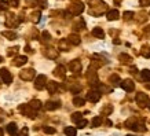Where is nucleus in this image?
<instances>
[{
	"mask_svg": "<svg viewBox=\"0 0 150 136\" xmlns=\"http://www.w3.org/2000/svg\"><path fill=\"white\" fill-rule=\"evenodd\" d=\"M87 80L90 81V84H94V85L98 82V76H96V72L92 68H90V69H88V72H87Z\"/></svg>",
	"mask_w": 150,
	"mask_h": 136,
	"instance_id": "9d476101",
	"label": "nucleus"
},
{
	"mask_svg": "<svg viewBox=\"0 0 150 136\" xmlns=\"http://www.w3.org/2000/svg\"><path fill=\"white\" fill-rule=\"evenodd\" d=\"M125 127L132 129V131H142L141 128H139V127H142V125H138L137 118H129V120H127V121H125Z\"/></svg>",
	"mask_w": 150,
	"mask_h": 136,
	"instance_id": "1a4fd4ad",
	"label": "nucleus"
},
{
	"mask_svg": "<svg viewBox=\"0 0 150 136\" xmlns=\"http://www.w3.org/2000/svg\"><path fill=\"white\" fill-rule=\"evenodd\" d=\"M84 103H86V100L83 99V98H80V96H74V98H73V104H74V106L81 107V106H84Z\"/></svg>",
	"mask_w": 150,
	"mask_h": 136,
	"instance_id": "5701e85b",
	"label": "nucleus"
},
{
	"mask_svg": "<svg viewBox=\"0 0 150 136\" xmlns=\"http://www.w3.org/2000/svg\"><path fill=\"white\" fill-rule=\"evenodd\" d=\"M54 76H57V77H59V78H64L65 77V68L64 66H58V68H55Z\"/></svg>",
	"mask_w": 150,
	"mask_h": 136,
	"instance_id": "6ab92c4d",
	"label": "nucleus"
},
{
	"mask_svg": "<svg viewBox=\"0 0 150 136\" xmlns=\"http://www.w3.org/2000/svg\"><path fill=\"white\" fill-rule=\"evenodd\" d=\"M106 17H108V21H117L120 17V13L117 10H110V11H108Z\"/></svg>",
	"mask_w": 150,
	"mask_h": 136,
	"instance_id": "dca6fc26",
	"label": "nucleus"
},
{
	"mask_svg": "<svg viewBox=\"0 0 150 136\" xmlns=\"http://www.w3.org/2000/svg\"><path fill=\"white\" fill-rule=\"evenodd\" d=\"M120 85H121V88H123L125 92H132V91L135 89V82L132 81L131 78L123 80V81L120 82Z\"/></svg>",
	"mask_w": 150,
	"mask_h": 136,
	"instance_id": "39448f33",
	"label": "nucleus"
},
{
	"mask_svg": "<svg viewBox=\"0 0 150 136\" xmlns=\"http://www.w3.org/2000/svg\"><path fill=\"white\" fill-rule=\"evenodd\" d=\"M41 106H43V103H41L39 99H33V100L29 102V107H30L32 110H35V111L39 110V109H41Z\"/></svg>",
	"mask_w": 150,
	"mask_h": 136,
	"instance_id": "f3484780",
	"label": "nucleus"
},
{
	"mask_svg": "<svg viewBox=\"0 0 150 136\" xmlns=\"http://www.w3.org/2000/svg\"><path fill=\"white\" fill-rule=\"evenodd\" d=\"M0 136H3V131H1V128H0Z\"/></svg>",
	"mask_w": 150,
	"mask_h": 136,
	"instance_id": "09e8293b",
	"label": "nucleus"
},
{
	"mask_svg": "<svg viewBox=\"0 0 150 136\" xmlns=\"http://www.w3.org/2000/svg\"><path fill=\"white\" fill-rule=\"evenodd\" d=\"M66 40L69 41V44H72V45H79L80 43H81V39H80V36H79V35H76V33L69 35Z\"/></svg>",
	"mask_w": 150,
	"mask_h": 136,
	"instance_id": "ddd939ff",
	"label": "nucleus"
},
{
	"mask_svg": "<svg viewBox=\"0 0 150 136\" xmlns=\"http://www.w3.org/2000/svg\"><path fill=\"white\" fill-rule=\"evenodd\" d=\"M43 131H44V133H47V135H52V133H55V128H52V127H43Z\"/></svg>",
	"mask_w": 150,
	"mask_h": 136,
	"instance_id": "f704fd0d",
	"label": "nucleus"
},
{
	"mask_svg": "<svg viewBox=\"0 0 150 136\" xmlns=\"http://www.w3.org/2000/svg\"><path fill=\"white\" fill-rule=\"evenodd\" d=\"M87 124H88V121H87V120H80V121L77 123V127L81 129V128H86L87 127Z\"/></svg>",
	"mask_w": 150,
	"mask_h": 136,
	"instance_id": "58836bf2",
	"label": "nucleus"
},
{
	"mask_svg": "<svg viewBox=\"0 0 150 136\" xmlns=\"http://www.w3.org/2000/svg\"><path fill=\"white\" fill-rule=\"evenodd\" d=\"M135 17V14L132 13V11H125V13L123 14V18L125 19V21H129V19H132Z\"/></svg>",
	"mask_w": 150,
	"mask_h": 136,
	"instance_id": "473e14b6",
	"label": "nucleus"
},
{
	"mask_svg": "<svg viewBox=\"0 0 150 136\" xmlns=\"http://www.w3.org/2000/svg\"><path fill=\"white\" fill-rule=\"evenodd\" d=\"M1 36L7 37L8 40H14V39H17V33H15V32H10V30H6V32L1 33Z\"/></svg>",
	"mask_w": 150,
	"mask_h": 136,
	"instance_id": "393cba45",
	"label": "nucleus"
},
{
	"mask_svg": "<svg viewBox=\"0 0 150 136\" xmlns=\"http://www.w3.org/2000/svg\"><path fill=\"white\" fill-rule=\"evenodd\" d=\"M7 3H8V6H11V7H18V6H19V0H8Z\"/></svg>",
	"mask_w": 150,
	"mask_h": 136,
	"instance_id": "ea45409f",
	"label": "nucleus"
},
{
	"mask_svg": "<svg viewBox=\"0 0 150 136\" xmlns=\"http://www.w3.org/2000/svg\"><path fill=\"white\" fill-rule=\"evenodd\" d=\"M70 91H72L73 94H77L81 91V85H79L77 82H73L72 85H70Z\"/></svg>",
	"mask_w": 150,
	"mask_h": 136,
	"instance_id": "c756f323",
	"label": "nucleus"
},
{
	"mask_svg": "<svg viewBox=\"0 0 150 136\" xmlns=\"http://www.w3.org/2000/svg\"><path fill=\"white\" fill-rule=\"evenodd\" d=\"M0 78H1V81L4 82V84H11L13 82V76H11V73L8 72V69H0Z\"/></svg>",
	"mask_w": 150,
	"mask_h": 136,
	"instance_id": "f03ea898",
	"label": "nucleus"
},
{
	"mask_svg": "<svg viewBox=\"0 0 150 136\" xmlns=\"http://www.w3.org/2000/svg\"><path fill=\"white\" fill-rule=\"evenodd\" d=\"M41 36H43V39H44L46 41H50L51 40V35L48 32H43V33H41Z\"/></svg>",
	"mask_w": 150,
	"mask_h": 136,
	"instance_id": "a19ab883",
	"label": "nucleus"
},
{
	"mask_svg": "<svg viewBox=\"0 0 150 136\" xmlns=\"http://www.w3.org/2000/svg\"><path fill=\"white\" fill-rule=\"evenodd\" d=\"M147 106H149V109H150V100H149V103H147Z\"/></svg>",
	"mask_w": 150,
	"mask_h": 136,
	"instance_id": "3c124183",
	"label": "nucleus"
},
{
	"mask_svg": "<svg viewBox=\"0 0 150 136\" xmlns=\"http://www.w3.org/2000/svg\"><path fill=\"white\" fill-rule=\"evenodd\" d=\"M141 54L143 55L145 58H150V47L149 45H143V47H142Z\"/></svg>",
	"mask_w": 150,
	"mask_h": 136,
	"instance_id": "cd10ccee",
	"label": "nucleus"
},
{
	"mask_svg": "<svg viewBox=\"0 0 150 136\" xmlns=\"http://www.w3.org/2000/svg\"><path fill=\"white\" fill-rule=\"evenodd\" d=\"M92 36H95L96 39H103L105 37V32L102 27H94L92 29Z\"/></svg>",
	"mask_w": 150,
	"mask_h": 136,
	"instance_id": "a211bd4d",
	"label": "nucleus"
},
{
	"mask_svg": "<svg viewBox=\"0 0 150 136\" xmlns=\"http://www.w3.org/2000/svg\"><path fill=\"white\" fill-rule=\"evenodd\" d=\"M110 92V88H108L106 85H99V92Z\"/></svg>",
	"mask_w": 150,
	"mask_h": 136,
	"instance_id": "c03bdc74",
	"label": "nucleus"
},
{
	"mask_svg": "<svg viewBox=\"0 0 150 136\" xmlns=\"http://www.w3.org/2000/svg\"><path fill=\"white\" fill-rule=\"evenodd\" d=\"M77 131H76V128L74 127H66L65 128V135L66 136H76Z\"/></svg>",
	"mask_w": 150,
	"mask_h": 136,
	"instance_id": "a878e982",
	"label": "nucleus"
},
{
	"mask_svg": "<svg viewBox=\"0 0 150 136\" xmlns=\"http://www.w3.org/2000/svg\"><path fill=\"white\" fill-rule=\"evenodd\" d=\"M0 62H3V58H1V56H0Z\"/></svg>",
	"mask_w": 150,
	"mask_h": 136,
	"instance_id": "8fccbe9b",
	"label": "nucleus"
},
{
	"mask_svg": "<svg viewBox=\"0 0 150 136\" xmlns=\"http://www.w3.org/2000/svg\"><path fill=\"white\" fill-rule=\"evenodd\" d=\"M135 100H137V103L141 106V107H145L147 102H149V98H147V94L145 92H138L137 96H135Z\"/></svg>",
	"mask_w": 150,
	"mask_h": 136,
	"instance_id": "423d86ee",
	"label": "nucleus"
},
{
	"mask_svg": "<svg viewBox=\"0 0 150 136\" xmlns=\"http://www.w3.org/2000/svg\"><path fill=\"white\" fill-rule=\"evenodd\" d=\"M81 116H83L81 113H73V114H72V120L74 121V123H79L80 120H83Z\"/></svg>",
	"mask_w": 150,
	"mask_h": 136,
	"instance_id": "c9c22d12",
	"label": "nucleus"
},
{
	"mask_svg": "<svg viewBox=\"0 0 150 136\" xmlns=\"http://www.w3.org/2000/svg\"><path fill=\"white\" fill-rule=\"evenodd\" d=\"M19 136H28V129H26V128L21 131V133H19Z\"/></svg>",
	"mask_w": 150,
	"mask_h": 136,
	"instance_id": "49530a36",
	"label": "nucleus"
},
{
	"mask_svg": "<svg viewBox=\"0 0 150 136\" xmlns=\"http://www.w3.org/2000/svg\"><path fill=\"white\" fill-rule=\"evenodd\" d=\"M118 59H120L123 63H131V61H132V58L127 54H120L118 55Z\"/></svg>",
	"mask_w": 150,
	"mask_h": 136,
	"instance_id": "b1692460",
	"label": "nucleus"
},
{
	"mask_svg": "<svg viewBox=\"0 0 150 136\" xmlns=\"http://www.w3.org/2000/svg\"><path fill=\"white\" fill-rule=\"evenodd\" d=\"M112 111H113V106L112 104H106L100 110V113L103 114V116H109V114H112Z\"/></svg>",
	"mask_w": 150,
	"mask_h": 136,
	"instance_id": "4be33fe9",
	"label": "nucleus"
},
{
	"mask_svg": "<svg viewBox=\"0 0 150 136\" xmlns=\"http://www.w3.org/2000/svg\"><path fill=\"white\" fill-rule=\"evenodd\" d=\"M142 78L145 80V81H150V70L149 69H145V70H142Z\"/></svg>",
	"mask_w": 150,
	"mask_h": 136,
	"instance_id": "7c9ffc66",
	"label": "nucleus"
},
{
	"mask_svg": "<svg viewBox=\"0 0 150 136\" xmlns=\"http://www.w3.org/2000/svg\"><path fill=\"white\" fill-rule=\"evenodd\" d=\"M35 3H36L37 6H40L41 8H46L47 7V0H36Z\"/></svg>",
	"mask_w": 150,
	"mask_h": 136,
	"instance_id": "4c0bfd02",
	"label": "nucleus"
},
{
	"mask_svg": "<svg viewBox=\"0 0 150 136\" xmlns=\"http://www.w3.org/2000/svg\"><path fill=\"white\" fill-rule=\"evenodd\" d=\"M103 123V120H102V117H99V116H96V117L92 118V127L96 128V127H100V124Z\"/></svg>",
	"mask_w": 150,
	"mask_h": 136,
	"instance_id": "bb28decb",
	"label": "nucleus"
},
{
	"mask_svg": "<svg viewBox=\"0 0 150 136\" xmlns=\"http://www.w3.org/2000/svg\"><path fill=\"white\" fill-rule=\"evenodd\" d=\"M88 4L91 6L92 8H95V7H98V6H100V4H103L100 0H88Z\"/></svg>",
	"mask_w": 150,
	"mask_h": 136,
	"instance_id": "72a5a7b5",
	"label": "nucleus"
},
{
	"mask_svg": "<svg viewBox=\"0 0 150 136\" xmlns=\"http://www.w3.org/2000/svg\"><path fill=\"white\" fill-rule=\"evenodd\" d=\"M44 107H46V110H57L61 107V102L59 100H48V102H46Z\"/></svg>",
	"mask_w": 150,
	"mask_h": 136,
	"instance_id": "9b49d317",
	"label": "nucleus"
},
{
	"mask_svg": "<svg viewBox=\"0 0 150 136\" xmlns=\"http://www.w3.org/2000/svg\"><path fill=\"white\" fill-rule=\"evenodd\" d=\"M68 43H69L68 40H61V41H59V50H62V51H69Z\"/></svg>",
	"mask_w": 150,
	"mask_h": 136,
	"instance_id": "c85d7f7f",
	"label": "nucleus"
},
{
	"mask_svg": "<svg viewBox=\"0 0 150 136\" xmlns=\"http://www.w3.org/2000/svg\"><path fill=\"white\" fill-rule=\"evenodd\" d=\"M19 77L23 81H30V80L35 78V70L33 69H25V70H22L19 73Z\"/></svg>",
	"mask_w": 150,
	"mask_h": 136,
	"instance_id": "7ed1b4c3",
	"label": "nucleus"
},
{
	"mask_svg": "<svg viewBox=\"0 0 150 136\" xmlns=\"http://www.w3.org/2000/svg\"><path fill=\"white\" fill-rule=\"evenodd\" d=\"M100 99V92L99 91H90L88 94H87V100H90L92 103H96V102H99Z\"/></svg>",
	"mask_w": 150,
	"mask_h": 136,
	"instance_id": "6e6552de",
	"label": "nucleus"
},
{
	"mask_svg": "<svg viewBox=\"0 0 150 136\" xmlns=\"http://www.w3.org/2000/svg\"><path fill=\"white\" fill-rule=\"evenodd\" d=\"M7 8H8V3H6V1H0V10L6 11Z\"/></svg>",
	"mask_w": 150,
	"mask_h": 136,
	"instance_id": "79ce46f5",
	"label": "nucleus"
},
{
	"mask_svg": "<svg viewBox=\"0 0 150 136\" xmlns=\"http://www.w3.org/2000/svg\"><path fill=\"white\" fill-rule=\"evenodd\" d=\"M69 70L73 72V73L81 72V62H80L79 59H73V61H70V63H69Z\"/></svg>",
	"mask_w": 150,
	"mask_h": 136,
	"instance_id": "0eeeda50",
	"label": "nucleus"
},
{
	"mask_svg": "<svg viewBox=\"0 0 150 136\" xmlns=\"http://www.w3.org/2000/svg\"><path fill=\"white\" fill-rule=\"evenodd\" d=\"M68 11L72 15H79V14H81L84 11V4L81 1H72L70 6L68 7Z\"/></svg>",
	"mask_w": 150,
	"mask_h": 136,
	"instance_id": "f257e3e1",
	"label": "nucleus"
},
{
	"mask_svg": "<svg viewBox=\"0 0 150 136\" xmlns=\"http://www.w3.org/2000/svg\"><path fill=\"white\" fill-rule=\"evenodd\" d=\"M26 62H28L26 56H25V55H19V56H17V58L13 61V65L14 66H17V68H19V66H23Z\"/></svg>",
	"mask_w": 150,
	"mask_h": 136,
	"instance_id": "4468645a",
	"label": "nucleus"
},
{
	"mask_svg": "<svg viewBox=\"0 0 150 136\" xmlns=\"http://www.w3.org/2000/svg\"><path fill=\"white\" fill-rule=\"evenodd\" d=\"M145 30H146V32H149V33H150V25H147V26L145 27Z\"/></svg>",
	"mask_w": 150,
	"mask_h": 136,
	"instance_id": "de8ad7c7",
	"label": "nucleus"
},
{
	"mask_svg": "<svg viewBox=\"0 0 150 136\" xmlns=\"http://www.w3.org/2000/svg\"><path fill=\"white\" fill-rule=\"evenodd\" d=\"M46 88H47V91H48V94H55V92L58 91L59 85H58V82H55V81H48Z\"/></svg>",
	"mask_w": 150,
	"mask_h": 136,
	"instance_id": "2eb2a0df",
	"label": "nucleus"
},
{
	"mask_svg": "<svg viewBox=\"0 0 150 136\" xmlns=\"http://www.w3.org/2000/svg\"><path fill=\"white\" fill-rule=\"evenodd\" d=\"M139 4H141L142 7H146V6H150V0H141V1H139Z\"/></svg>",
	"mask_w": 150,
	"mask_h": 136,
	"instance_id": "37998d69",
	"label": "nucleus"
},
{
	"mask_svg": "<svg viewBox=\"0 0 150 136\" xmlns=\"http://www.w3.org/2000/svg\"><path fill=\"white\" fill-rule=\"evenodd\" d=\"M6 25L7 26H17L18 25V21H17V18H15V15H10V17H7V21H6Z\"/></svg>",
	"mask_w": 150,
	"mask_h": 136,
	"instance_id": "aec40b11",
	"label": "nucleus"
},
{
	"mask_svg": "<svg viewBox=\"0 0 150 136\" xmlns=\"http://www.w3.org/2000/svg\"><path fill=\"white\" fill-rule=\"evenodd\" d=\"M32 19H33V22H39L40 21V13L39 11H36V13H33L32 14Z\"/></svg>",
	"mask_w": 150,
	"mask_h": 136,
	"instance_id": "e433bc0d",
	"label": "nucleus"
},
{
	"mask_svg": "<svg viewBox=\"0 0 150 136\" xmlns=\"http://www.w3.org/2000/svg\"><path fill=\"white\" fill-rule=\"evenodd\" d=\"M18 47H14V48H10V51H8V55H13V54H15V52H18Z\"/></svg>",
	"mask_w": 150,
	"mask_h": 136,
	"instance_id": "a18cd8bd",
	"label": "nucleus"
},
{
	"mask_svg": "<svg viewBox=\"0 0 150 136\" xmlns=\"http://www.w3.org/2000/svg\"><path fill=\"white\" fill-rule=\"evenodd\" d=\"M46 85H47V76L39 74V76L35 78V87H36L37 89H43Z\"/></svg>",
	"mask_w": 150,
	"mask_h": 136,
	"instance_id": "20e7f679",
	"label": "nucleus"
},
{
	"mask_svg": "<svg viewBox=\"0 0 150 136\" xmlns=\"http://www.w3.org/2000/svg\"><path fill=\"white\" fill-rule=\"evenodd\" d=\"M109 81L112 82V84H114V85H116V84H118V82H121V81H120V77H118L117 74H112V76L109 77Z\"/></svg>",
	"mask_w": 150,
	"mask_h": 136,
	"instance_id": "2f4dec72",
	"label": "nucleus"
},
{
	"mask_svg": "<svg viewBox=\"0 0 150 136\" xmlns=\"http://www.w3.org/2000/svg\"><path fill=\"white\" fill-rule=\"evenodd\" d=\"M17 131H18V128H17V124L15 123H10L7 125V132H8L10 135H15Z\"/></svg>",
	"mask_w": 150,
	"mask_h": 136,
	"instance_id": "412c9836",
	"label": "nucleus"
},
{
	"mask_svg": "<svg viewBox=\"0 0 150 136\" xmlns=\"http://www.w3.org/2000/svg\"><path fill=\"white\" fill-rule=\"evenodd\" d=\"M44 55H46L48 59H57L58 58V50H55L52 47H48V48H46V51H44Z\"/></svg>",
	"mask_w": 150,
	"mask_h": 136,
	"instance_id": "f8f14e48",
	"label": "nucleus"
}]
</instances>
